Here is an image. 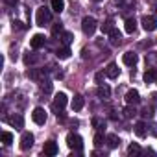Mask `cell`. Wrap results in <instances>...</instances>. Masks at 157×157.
Returning <instances> with one entry per match:
<instances>
[{"mask_svg": "<svg viewBox=\"0 0 157 157\" xmlns=\"http://www.w3.org/2000/svg\"><path fill=\"white\" fill-rule=\"evenodd\" d=\"M50 21H52V11L46 6H41L35 13V24L37 26H46Z\"/></svg>", "mask_w": 157, "mask_h": 157, "instance_id": "obj_1", "label": "cell"}, {"mask_svg": "<svg viewBox=\"0 0 157 157\" xmlns=\"http://www.w3.org/2000/svg\"><path fill=\"white\" fill-rule=\"evenodd\" d=\"M118 74H120V68H118L115 63H109L107 68H105V76L111 78V80H115V78H118Z\"/></svg>", "mask_w": 157, "mask_h": 157, "instance_id": "obj_13", "label": "cell"}, {"mask_svg": "<svg viewBox=\"0 0 157 157\" xmlns=\"http://www.w3.org/2000/svg\"><path fill=\"white\" fill-rule=\"evenodd\" d=\"M11 24H13V30H26V28H28V24H24V22H21V21H13Z\"/></svg>", "mask_w": 157, "mask_h": 157, "instance_id": "obj_33", "label": "cell"}, {"mask_svg": "<svg viewBox=\"0 0 157 157\" xmlns=\"http://www.w3.org/2000/svg\"><path fill=\"white\" fill-rule=\"evenodd\" d=\"M44 43H46L44 35H43V33H35V35L32 37V41H30V46H32L33 50H39V48L44 46Z\"/></svg>", "mask_w": 157, "mask_h": 157, "instance_id": "obj_9", "label": "cell"}, {"mask_svg": "<svg viewBox=\"0 0 157 157\" xmlns=\"http://www.w3.org/2000/svg\"><path fill=\"white\" fill-rule=\"evenodd\" d=\"M93 126H94L96 129H104V128H105V122H104L102 118H93Z\"/></svg>", "mask_w": 157, "mask_h": 157, "instance_id": "obj_32", "label": "cell"}, {"mask_svg": "<svg viewBox=\"0 0 157 157\" xmlns=\"http://www.w3.org/2000/svg\"><path fill=\"white\" fill-rule=\"evenodd\" d=\"M94 80H96V83H102V80H104V72H98V74L94 76Z\"/></svg>", "mask_w": 157, "mask_h": 157, "instance_id": "obj_36", "label": "cell"}, {"mask_svg": "<svg viewBox=\"0 0 157 157\" xmlns=\"http://www.w3.org/2000/svg\"><path fill=\"white\" fill-rule=\"evenodd\" d=\"M67 146L70 150H78V151H80L83 148V139L78 135V133H68L67 135Z\"/></svg>", "mask_w": 157, "mask_h": 157, "instance_id": "obj_4", "label": "cell"}, {"mask_svg": "<svg viewBox=\"0 0 157 157\" xmlns=\"http://www.w3.org/2000/svg\"><path fill=\"white\" fill-rule=\"evenodd\" d=\"M43 72H44V70H39V68H30L26 74H28V78H32V80H35V82H41Z\"/></svg>", "mask_w": 157, "mask_h": 157, "instance_id": "obj_21", "label": "cell"}, {"mask_svg": "<svg viewBox=\"0 0 157 157\" xmlns=\"http://www.w3.org/2000/svg\"><path fill=\"white\" fill-rule=\"evenodd\" d=\"M142 117H144V118H151V117H153V109H151V107H144Z\"/></svg>", "mask_w": 157, "mask_h": 157, "instance_id": "obj_35", "label": "cell"}, {"mask_svg": "<svg viewBox=\"0 0 157 157\" xmlns=\"http://www.w3.org/2000/svg\"><path fill=\"white\" fill-rule=\"evenodd\" d=\"M32 120H33L35 124L43 126V124L46 122V111H44L43 107H35V109H33V113H32Z\"/></svg>", "mask_w": 157, "mask_h": 157, "instance_id": "obj_6", "label": "cell"}, {"mask_svg": "<svg viewBox=\"0 0 157 157\" xmlns=\"http://www.w3.org/2000/svg\"><path fill=\"white\" fill-rule=\"evenodd\" d=\"M6 4H8V6H17L19 0H6Z\"/></svg>", "mask_w": 157, "mask_h": 157, "instance_id": "obj_37", "label": "cell"}, {"mask_svg": "<svg viewBox=\"0 0 157 157\" xmlns=\"http://www.w3.org/2000/svg\"><path fill=\"white\" fill-rule=\"evenodd\" d=\"M135 133H137V137L144 139V137H146V124H144V122H137V124H135Z\"/></svg>", "mask_w": 157, "mask_h": 157, "instance_id": "obj_23", "label": "cell"}, {"mask_svg": "<svg viewBox=\"0 0 157 157\" xmlns=\"http://www.w3.org/2000/svg\"><path fill=\"white\" fill-rule=\"evenodd\" d=\"M122 61H124V65H128V67H135V65H137V54L126 52V54L122 56Z\"/></svg>", "mask_w": 157, "mask_h": 157, "instance_id": "obj_15", "label": "cell"}, {"mask_svg": "<svg viewBox=\"0 0 157 157\" xmlns=\"http://www.w3.org/2000/svg\"><path fill=\"white\" fill-rule=\"evenodd\" d=\"M104 144V135L102 133H96L94 135V146H102Z\"/></svg>", "mask_w": 157, "mask_h": 157, "instance_id": "obj_34", "label": "cell"}, {"mask_svg": "<svg viewBox=\"0 0 157 157\" xmlns=\"http://www.w3.org/2000/svg\"><path fill=\"white\" fill-rule=\"evenodd\" d=\"M105 140H107V144H109V148H111V150H113V148H118V144H120V139H118V135H115V133L107 135V137H105Z\"/></svg>", "mask_w": 157, "mask_h": 157, "instance_id": "obj_20", "label": "cell"}, {"mask_svg": "<svg viewBox=\"0 0 157 157\" xmlns=\"http://www.w3.org/2000/svg\"><path fill=\"white\" fill-rule=\"evenodd\" d=\"M100 28H102V33H109V32H111L115 26H113V21H111V19H107V21H105V22H104Z\"/></svg>", "mask_w": 157, "mask_h": 157, "instance_id": "obj_27", "label": "cell"}, {"mask_svg": "<svg viewBox=\"0 0 157 157\" xmlns=\"http://www.w3.org/2000/svg\"><path fill=\"white\" fill-rule=\"evenodd\" d=\"M6 122L10 126H13L15 129H22L24 128V118L21 115H10V117H6Z\"/></svg>", "mask_w": 157, "mask_h": 157, "instance_id": "obj_7", "label": "cell"}, {"mask_svg": "<svg viewBox=\"0 0 157 157\" xmlns=\"http://www.w3.org/2000/svg\"><path fill=\"white\" fill-rule=\"evenodd\" d=\"M33 146V135L30 131H24L21 137V150H30Z\"/></svg>", "mask_w": 157, "mask_h": 157, "instance_id": "obj_8", "label": "cell"}, {"mask_svg": "<svg viewBox=\"0 0 157 157\" xmlns=\"http://www.w3.org/2000/svg\"><path fill=\"white\" fill-rule=\"evenodd\" d=\"M57 33H63V24L61 22H56L52 26V35H57Z\"/></svg>", "mask_w": 157, "mask_h": 157, "instance_id": "obj_31", "label": "cell"}, {"mask_svg": "<svg viewBox=\"0 0 157 157\" xmlns=\"http://www.w3.org/2000/svg\"><path fill=\"white\" fill-rule=\"evenodd\" d=\"M37 59H39V56H35V54H30V52H26V54H24V65H26V67H30V65L37 63Z\"/></svg>", "mask_w": 157, "mask_h": 157, "instance_id": "obj_24", "label": "cell"}, {"mask_svg": "<svg viewBox=\"0 0 157 157\" xmlns=\"http://www.w3.org/2000/svg\"><path fill=\"white\" fill-rule=\"evenodd\" d=\"M83 104H85V100H83V96L82 94H76L74 96V100H72V111H82L83 109Z\"/></svg>", "mask_w": 157, "mask_h": 157, "instance_id": "obj_16", "label": "cell"}, {"mask_svg": "<svg viewBox=\"0 0 157 157\" xmlns=\"http://www.w3.org/2000/svg\"><path fill=\"white\" fill-rule=\"evenodd\" d=\"M67 104H68L67 94H65V93H57L56 98H54V104H52V109L56 111L57 117H63V109L67 107Z\"/></svg>", "mask_w": 157, "mask_h": 157, "instance_id": "obj_2", "label": "cell"}, {"mask_svg": "<svg viewBox=\"0 0 157 157\" xmlns=\"http://www.w3.org/2000/svg\"><path fill=\"white\" fill-rule=\"evenodd\" d=\"M122 113H124V117H126V118H133V117L137 115L135 105H131V104H128V105L124 107V111H122Z\"/></svg>", "mask_w": 157, "mask_h": 157, "instance_id": "obj_26", "label": "cell"}, {"mask_svg": "<svg viewBox=\"0 0 157 157\" xmlns=\"http://www.w3.org/2000/svg\"><path fill=\"white\" fill-rule=\"evenodd\" d=\"M142 80H144V83H153V82H157V68H148V70L144 72V76H142Z\"/></svg>", "mask_w": 157, "mask_h": 157, "instance_id": "obj_12", "label": "cell"}, {"mask_svg": "<svg viewBox=\"0 0 157 157\" xmlns=\"http://www.w3.org/2000/svg\"><path fill=\"white\" fill-rule=\"evenodd\" d=\"M70 48L68 46H61V48H57V52H56V56H57V59H68L70 57Z\"/></svg>", "mask_w": 157, "mask_h": 157, "instance_id": "obj_19", "label": "cell"}, {"mask_svg": "<svg viewBox=\"0 0 157 157\" xmlns=\"http://www.w3.org/2000/svg\"><path fill=\"white\" fill-rule=\"evenodd\" d=\"M2 142H4L6 146H10V144L13 142V135H11L10 131H4V133H2Z\"/></svg>", "mask_w": 157, "mask_h": 157, "instance_id": "obj_29", "label": "cell"}, {"mask_svg": "<svg viewBox=\"0 0 157 157\" xmlns=\"http://www.w3.org/2000/svg\"><path fill=\"white\" fill-rule=\"evenodd\" d=\"M128 153H129V155H139V153H140V146H139V144H129Z\"/></svg>", "mask_w": 157, "mask_h": 157, "instance_id": "obj_30", "label": "cell"}, {"mask_svg": "<svg viewBox=\"0 0 157 157\" xmlns=\"http://www.w3.org/2000/svg\"><path fill=\"white\" fill-rule=\"evenodd\" d=\"M126 102L131 104V105H137V104L140 102V94H139V91H137V89H129V91L126 93Z\"/></svg>", "mask_w": 157, "mask_h": 157, "instance_id": "obj_11", "label": "cell"}, {"mask_svg": "<svg viewBox=\"0 0 157 157\" xmlns=\"http://www.w3.org/2000/svg\"><path fill=\"white\" fill-rule=\"evenodd\" d=\"M57 151H59V148H57L56 140H46L44 142V146H43V153L44 155H57Z\"/></svg>", "mask_w": 157, "mask_h": 157, "instance_id": "obj_10", "label": "cell"}, {"mask_svg": "<svg viewBox=\"0 0 157 157\" xmlns=\"http://www.w3.org/2000/svg\"><path fill=\"white\" fill-rule=\"evenodd\" d=\"M41 91L46 93V94L52 93V82H50V80H43V82H41Z\"/></svg>", "mask_w": 157, "mask_h": 157, "instance_id": "obj_28", "label": "cell"}, {"mask_svg": "<svg viewBox=\"0 0 157 157\" xmlns=\"http://www.w3.org/2000/svg\"><path fill=\"white\" fill-rule=\"evenodd\" d=\"M96 28H98V22H96L94 17H83V21H82V32L85 35H93L96 32Z\"/></svg>", "mask_w": 157, "mask_h": 157, "instance_id": "obj_3", "label": "cell"}, {"mask_svg": "<svg viewBox=\"0 0 157 157\" xmlns=\"http://www.w3.org/2000/svg\"><path fill=\"white\" fill-rule=\"evenodd\" d=\"M59 35H61V41H63L65 46H68V44L74 41V33H70V32H63V33H59Z\"/></svg>", "mask_w": 157, "mask_h": 157, "instance_id": "obj_25", "label": "cell"}, {"mask_svg": "<svg viewBox=\"0 0 157 157\" xmlns=\"http://www.w3.org/2000/svg\"><path fill=\"white\" fill-rule=\"evenodd\" d=\"M140 24H142V28H144L146 32H155V28H157V19L151 17V15H144L142 21H140Z\"/></svg>", "mask_w": 157, "mask_h": 157, "instance_id": "obj_5", "label": "cell"}, {"mask_svg": "<svg viewBox=\"0 0 157 157\" xmlns=\"http://www.w3.org/2000/svg\"><path fill=\"white\" fill-rule=\"evenodd\" d=\"M91 2H94V4H98V2H102V0H91Z\"/></svg>", "mask_w": 157, "mask_h": 157, "instance_id": "obj_38", "label": "cell"}, {"mask_svg": "<svg viewBox=\"0 0 157 157\" xmlns=\"http://www.w3.org/2000/svg\"><path fill=\"white\" fill-rule=\"evenodd\" d=\"M124 30H126L128 33H135V30H137V21H135L133 17H129V19H126V24H124Z\"/></svg>", "mask_w": 157, "mask_h": 157, "instance_id": "obj_17", "label": "cell"}, {"mask_svg": "<svg viewBox=\"0 0 157 157\" xmlns=\"http://www.w3.org/2000/svg\"><path fill=\"white\" fill-rule=\"evenodd\" d=\"M115 2H124V0H115Z\"/></svg>", "mask_w": 157, "mask_h": 157, "instance_id": "obj_39", "label": "cell"}, {"mask_svg": "<svg viewBox=\"0 0 157 157\" xmlns=\"http://www.w3.org/2000/svg\"><path fill=\"white\" fill-rule=\"evenodd\" d=\"M107 35H109V41H111V44H115V46H117V44H120V43H122V33H120L117 28H113V30H111Z\"/></svg>", "mask_w": 157, "mask_h": 157, "instance_id": "obj_14", "label": "cell"}, {"mask_svg": "<svg viewBox=\"0 0 157 157\" xmlns=\"http://www.w3.org/2000/svg\"><path fill=\"white\" fill-rule=\"evenodd\" d=\"M50 6H52V11L61 13L65 10V0H50Z\"/></svg>", "mask_w": 157, "mask_h": 157, "instance_id": "obj_18", "label": "cell"}, {"mask_svg": "<svg viewBox=\"0 0 157 157\" xmlns=\"http://www.w3.org/2000/svg\"><path fill=\"white\" fill-rule=\"evenodd\" d=\"M96 94H98L100 98H109V94H111V89H109L107 85H102V83H100V87L96 89Z\"/></svg>", "mask_w": 157, "mask_h": 157, "instance_id": "obj_22", "label": "cell"}]
</instances>
